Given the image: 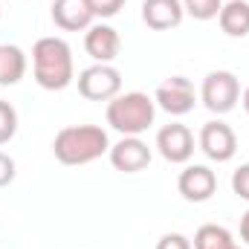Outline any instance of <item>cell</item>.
<instances>
[{"instance_id": "obj_1", "label": "cell", "mask_w": 249, "mask_h": 249, "mask_svg": "<svg viewBox=\"0 0 249 249\" xmlns=\"http://www.w3.org/2000/svg\"><path fill=\"white\" fill-rule=\"evenodd\" d=\"M110 151V136L99 124H67L53 139V154L61 165H87Z\"/></svg>"}, {"instance_id": "obj_2", "label": "cell", "mask_w": 249, "mask_h": 249, "mask_svg": "<svg viewBox=\"0 0 249 249\" xmlns=\"http://www.w3.org/2000/svg\"><path fill=\"white\" fill-rule=\"evenodd\" d=\"M32 72L38 87L44 90H64L75 78V64H72V50L64 38H38L32 47Z\"/></svg>"}, {"instance_id": "obj_3", "label": "cell", "mask_w": 249, "mask_h": 249, "mask_svg": "<svg viewBox=\"0 0 249 249\" xmlns=\"http://www.w3.org/2000/svg\"><path fill=\"white\" fill-rule=\"evenodd\" d=\"M157 119V102L148 93H119L107 102V124L122 136H139Z\"/></svg>"}, {"instance_id": "obj_4", "label": "cell", "mask_w": 249, "mask_h": 249, "mask_svg": "<svg viewBox=\"0 0 249 249\" xmlns=\"http://www.w3.org/2000/svg\"><path fill=\"white\" fill-rule=\"evenodd\" d=\"M200 102L217 116L232 113L238 107V102H241V81H238V75L229 72V70L209 72L203 78V87H200Z\"/></svg>"}, {"instance_id": "obj_5", "label": "cell", "mask_w": 249, "mask_h": 249, "mask_svg": "<svg viewBox=\"0 0 249 249\" xmlns=\"http://www.w3.org/2000/svg\"><path fill=\"white\" fill-rule=\"evenodd\" d=\"M78 93L87 102H110L122 93V72L113 64H90L78 72Z\"/></svg>"}, {"instance_id": "obj_6", "label": "cell", "mask_w": 249, "mask_h": 249, "mask_svg": "<svg viewBox=\"0 0 249 249\" xmlns=\"http://www.w3.org/2000/svg\"><path fill=\"white\" fill-rule=\"evenodd\" d=\"M154 102L168 116H186V113L194 110V105H197V90H194V84L188 81L186 75H171V78H165L157 87Z\"/></svg>"}, {"instance_id": "obj_7", "label": "cell", "mask_w": 249, "mask_h": 249, "mask_svg": "<svg viewBox=\"0 0 249 249\" xmlns=\"http://www.w3.org/2000/svg\"><path fill=\"white\" fill-rule=\"evenodd\" d=\"M200 151L212 160V162H229L238 154V136L235 130L220 119H212L200 127V139H197Z\"/></svg>"}, {"instance_id": "obj_8", "label": "cell", "mask_w": 249, "mask_h": 249, "mask_svg": "<svg viewBox=\"0 0 249 249\" xmlns=\"http://www.w3.org/2000/svg\"><path fill=\"white\" fill-rule=\"evenodd\" d=\"M157 151H160V157H162L165 162H171V165H186L188 160L194 157V133L180 122L165 124V127H160V133H157Z\"/></svg>"}, {"instance_id": "obj_9", "label": "cell", "mask_w": 249, "mask_h": 249, "mask_svg": "<svg viewBox=\"0 0 249 249\" xmlns=\"http://www.w3.org/2000/svg\"><path fill=\"white\" fill-rule=\"evenodd\" d=\"M107 157H110V165L122 174H139L151 165V148L139 136H122L116 145H110Z\"/></svg>"}, {"instance_id": "obj_10", "label": "cell", "mask_w": 249, "mask_h": 249, "mask_svg": "<svg viewBox=\"0 0 249 249\" xmlns=\"http://www.w3.org/2000/svg\"><path fill=\"white\" fill-rule=\"evenodd\" d=\"M177 188L188 203H206L217 191V174L209 165H186L177 177Z\"/></svg>"}, {"instance_id": "obj_11", "label": "cell", "mask_w": 249, "mask_h": 249, "mask_svg": "<svg viewBox=\"0 0 249 249\" xmlns=\"http://www.w3.org/2000/svg\"><path fill=\"white\" fill-rule=\"evenodd\" d=\"M84 50L96 64H113L122 50V38L110 23H93L84 32Z\"/></svg>"}, {"instance_id": "obj_12", "label": "cell", "mask_w": 249, "mask_h": 249, "mask_svg": "<svg viewBox=\"0 0 249 249\" xmlns=\"http://www.w3.org/2000/svg\"><path fill=\"white\" fill-rule=\"evenodd\" d=\"M186 18L183 0H142V20L154 32H165L180 26Z\"/></svg>"}, {"instance_id": "obj_13", "label": "cell", "mask_w": 249, "mask_h": 249, "mask_svg": "<svg viewBox=\"0 0 249 249\" xmlns=\"http://www.w3.org/2000/svg\"><path fill=\"white\" fill-rule=\"evenodd\" d=\"M53 20L64 32H81V29L93 26L96 15H93L87 0H55L53 3Z\"/></svg>"}, {"instance_id": "obj_14", "label": "cell", "mask_w": 249, "mask_h": 249, "mask_svg": "<svg viewBox=\"0 0 249 249\" xmlns=\"http://www.w3.org/2000/svg\"><path fill=\"white\" fill-rule=\"evenodd\" d=\"M220 29L229 38H247L249 35V3L247 0H229L223 3L220 15H217Z\"/></svg>"}, {"instance_id": "obj_15", "label": "cell", "mask_w": 249, "mask_h": 249, "mask_svg": "<svg viewBox=\"0 0 249 249\" xmlns=\"http://www.w3.org/2000/svg\"><path fill=\"white\" fill-rule=\"evenodd\" d=\"M26 75V53L15 44H0V87H15Z\"/></svg>"}, {"instance_id": "obj_16", "label": "cell", "mask_w": 249, "mask_h": 249, "mask_svg": "<svg viewBox=\"0 0 249 249\" xmlns=\"http://www.w3.org/2000/svg\"><path fill=\"white\" fill-rule=\"evenodd\" d=\"M235 244L232 232L226 226H217V223H203L197 232H194V247L191 249H229Z\"/></svg>"}, {"instance_id": "obj_17", "label": "cell", "mask_w": 249, "mask_h": 249, "mask_svg": "<svg viewBox=\"0 0 249 249\" xmlns=\"http://www.w3.org/2000/svg\"><path fill=\"white\" fill-rule=\"evenodd\" d=\"M183 9H186L188 18H194V20H212V18L220 15L223 0H183Z\"/></svg>"}, {"instance_id": "obj_18", "label": "cell", "mask_w": 249, "mask_h": 249, "mask_svg": "<svg viewBox=\"0 0 249 249\" xmlns=\"http://www.w3.org/2000/svg\"><path fill=\"white\" fill-rule=\"evenodd\" d=\"M15 133H18V110L9 102L0 99V145L12 142Z\"/></svg>"}, {"instance_id": "obj_19", "label": "cell", "mask_w": 249, "mask_h": 249, "mask_svg": "<svg viewBox=\"0 0 249 249\" xmlns=\"http://www.w3.org/2000/svg\"><path fill=\"white\" fill-rule=\"evenodd\" d=\"M96 18H116L122 12L124 0H87Z\"/></svg>"}, {"instance_id": "obj_20", "label": "cell", "mask_w": 249, "mask_h": 249, "mask_svg": "<svg viewBox=\"0 0 249 249\" xmlns=\"http://www.w3.org/2000/svg\"><path fill=\"white\" fill-rule=\"evenodd\" d=\"M232 191H235L241 200L249 203V162H244V165L232 174Z\"/></svg>"}, {"instance_id": "obj_21", "label": "cell", "mask_w": 249, "mask_h": 249, "mask_svg": "<svg viewBox=\"0 0 249 249\" xmlns=\"http://www.w3.org/2000/svg\"><path fill=\"white\" fill-rule=\"evenodd\" d=\"M157 249H191V241L180 232H168L157 241Z\"/></svg>"}, {"instance_id": "obj_22", "label": "cell", "mask_w": 249, "mask_h": 249, "mask_svg": "<svg viewBox=\"0 0 249 249\" xmlns=\"http://www.w3.org/2000/svg\"><path fill=\"white\" fill-rule=\"evenodd\" d=\"M15 174H18V165H15V160L9 157V154H3L0 151V188H6L12 180H15Z\"/></svg>"}, {"instance_id": "obj_23", "label": "cell", "mask_w": 249, "mask_h": 249, "mask_svg": "<svg viewBox=\"0 0 249 249\" xmlns=\"http://www.w3.org/2000/svg\"><path fill=\"white\" fill-rule=\"evenodd\" d=\"M241 241L249 247V209L244 212V217H241Z\"/></svg>"}, {"instance_id": "obj_24", "label": "cell", "mask_w": 249, "mask_h": 249, "mask_svg": "<svg viewBox=\"0 0 249 249\" xmlns=\"http://www.w3.org/2000/svg\"><path fill=\"white\" fill-rule=\"evenodd\" d=\"M241 105H244V110L249 113V87L244 90V93H241Z\"/></svg>"}, {"instance_id": "obj_25", "label": "cell", "mask_w": 249, "mask_h": 249, "mask_svg": "<svg viewBox=\"0 0 249 249\" xmlns=\"http://www.w3.org/2000/svg\"><path fill=\"white\" fill-rule=\"evenodd\" d=\"M229 249H241V247H235V244H232V247H229Z\"/></svg>"}, {"instance_id": "obj_26", "label": "cell", "mask_w": 249, "mask_h": 249, "mask_svg": "<svg viewBox=\"0 0 249 249\" xmlns=\"http://www.w3.org/2000/svg\"><path fill=\"white\" fill-rule=\"evenodd\" d=\"M0 18H3V6H0Z\"/></svg>"}]
</instances>
